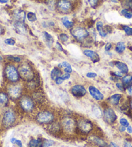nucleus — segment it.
<instances>
[{
    "mask_svg": "<svg viewBox=\"0 0 132 147\" xmlns=\"http://www.w3.org/2000/svg\"><path fill=\"white\" fill-rule=\"evenodd\" d=\"M19 75L23 80L25 81H31L34 77V73L32 68L27 63H22L18 67Z\"/></svg>",
    "mask_w": 132,
    "mask_h": 147,
    "instance_id": "1",
    "label": "nucleus"
},
{
    "mask_svg": "<svg viewBox=\"0 0 132 147\" xmlns=\"http://www.w3.org/2000/svg\"><path fill=\"white\" fill-rule=\"evenodd\" d=\"M71 34L76 41L82 42L89 36V34L86 28L81 27H76L71 30Z\"/></svg>",
    "mask_w": 132,
    "mask_h": 147,
    "instance_id": "2",
    "label": "nucleus"
},
{
    "mask_svg": "<svg viewBox=\"0 0 132 147\" xmlns=\"http://www.w3.org/2000/svg\"><path fill=\"white\" fill-rule=\"evenodd\" d=\"M5 74L7 80L10 82L16 83L19 80V72L14 65H7L5 69Z\"/></svg>",
    "mask_w": 132,
    "mask_h": 147,
    "instance_id": "3",
    "label": "nucleus"
},
{
    "mask_svg": "<svg viewBox=\"0 0 132 147\" xmlns=\"http://www.w3.org/2000/svg\"><path fill=\"white\" fill-rule=\"evenodd\" d=\"M58 11L62 14H69L73 9V5L69 0H59L56 4Z\"/></svg>",
    "mask_w": 132,
    "mask_h": 147,
    "instance_id": "4",
    "label": "nucleus"
},
{
    "mask_svg": "<svg viewBox=\"0 0 132 147\" xmlns=\"http://www.w3.org/2000/svg\"><path fill=\"white\" fill-rule=\"evenodd\" d=\"M16 120V116L14 113L11 110H8L5 113L3 118V123L6 127H10L14 124Z\"/></svg>",
    "mask_w": 132,
    "mask_h": 147,
    "instance_id": "5",
    "label": "nucleus"
},
{
    "mask_svg": "<svg viewBox=\"0 0 132 147\" xmlns=\"http://www.w3.org/2000/svg\"><path fill=\"white\" fill-rule=\"evenodd\" d=\"M22 88L19 85H10L8 88V94L12 99H18L22 95Z\"/></svg>",
    "mask_w": 132,
    "mask_h": 147,
    "instance_id": "6",
    "label": "nucleus"
},
{
    "mask_svg": "<svg viewBox=\"0 0 132 147\" xmlns=\"http://www.w3.org/2000/svg\"><path fill=\"white\" fill-rule=\"evenodd\" d=\"M54 119V115L51 112L44 111L39 112L37 115V121L40 123H48Z\"/></svg>",
    "mask_w": 132,
    "mask_h": 147,
    "instance_id": "7",
    "label": "nucleus"
},
{
    "mask_svg": "<svg viewBox=\"0 0 132 147\" xmlns=\"http://www.w3.org/2000/svg\"><path fill=\"white\" fill-rule=\"evenodd\" d=\"M78 127L82 132L88 134L91 131L93 125L88 120L81 119L78 122Z\"/></svg>",
    "mask_w": 132,
    "mask_h": 147,
    "instance_id": "8",
    "label": "nucleus"
},
{
    "mask_svg": "<svg viewBox=\"0 0 132 147\" xmlns=\"http://www.w3.org/2000/svg\"><path fill=\"white\" fill-rule=\"evenodd\" d=\"M20 105L22 109L27 112L31 111L34 107V103L30 98L24 97L20 101Z\"/></svg>",
    "mask_w": 132,
    "mask_h": 147,
    "instance_id": "9",
    "label": "nucleus"
},
{
    "mask_svg": "<svg viewBox=\"0 0 132 147\" xmlns=\"http://www.w3.org/2000/svg\"><path fill=\"white\" fill-rule=\"evenodd\" d=\"M71 93L75 97H83L86 94L87 91L82 85H76L71 88Z\"/></svg>",
    "mask_w": 132,
    "mask_h": 147,
    "instance_id": "10",
    "label": "nucleus"
},
{
    "mask_svg": "<svg viewBox=\"0 0 132 147\" xmlns=\"http://www.w3.org/2000/svg\"><path fill=\"white\" fill-rule=\"evenodd\" d=\"M104 119L108 123H113L117 119V115L112 109H107L104 111Z\"/></svg>",
    "mask_w": 132,
    "mask_h": 147,
    "instance_id": "11",
    "label": "nucleus"
},
{
    "mask_svg": "<svg viewBox=\"0 0 132 147\" xmlns=\"http://www.w3.org/2000/svg\"><path fill=\"white\" fill-rule=\"evenodd\" d=\"M89 91L90 93L91 96L93 98L96 99L97 101L102 100L104 99V95L100 92L99 89H97L96 87H95L93 86H90L89 87Z\"/></svg>",
    "mask_w": 132,
    "mask_h": 147,
    "instance_id": "12",
    "label": "nucleus"
},
{
    "mask_svg": "<svg viewBox=\"0 0 132 147\" xmlns=\"http://www.w3.org/2000/svg\"><path fill=\"white\" fill-rule=\"evenodd\" d=\"M14 28L16 32L20 34H25L27 32V29L23 22H16L14 23Z\"/></svg>",
    "mask_w": 132,
    "mask_h": 147,
    "instance_id": "13",
    "label": "nucleus"
},
{
    "mask_svg": "<svg viewBox=\"0 0 132 147\" xmlns=\"http://www.w3.org/2000/svg\"><path fill=\"white\" fill-rule=\"evenodd\" d=\"M14 18L16 22L24 23L26 18V13L23 10H16L14 12Z\"/></svg>",
    "mask_w": 132,
    "mask_h": 147,
    "instance_id": "14",
    "label": "nucleus"
},
{
    "mask_svg": "<svg viewBox=\"0 0 132 147\" xmlns=\"http://www.w3.org/2000/svg\"><path fill=\"white\" fill-rule=\"evenodd\" d=\"M63 127H64L66 130L71 132V131H72L75 128V123L71 118H65L63 121Z\"/></svg>",
    "mask_w": 132,
    "mask_h": 147,
    "instance_id": "15",
    "label": "nucleus"
},
{
    "mask_svg": "<svg viewBox=\"0 0 132 147\" xmlns=\"http://www.w3.org/2000/svg\"><path fill=\"white\" fill-rule=\"evenodd\" d=\"M84 54H85V56L89 57L94 63L99 61L100 57L99 54L95 51H91V50H85L84 51Z\"/></svg>",
    "mask_w": 132,
    "mask_h": 147,
    "instance_id": "16",
    "label": "nucleus"
},
{
    "mask_svg": "<svg viewBox=\"0 0 132 147\" xmlns=\"http://www.w3.org/2000/svg\"><path fill=\"white\" fill-rule=\"evenodd\" d=\"M115 66L117 67V69L120 70L121 73L122 74H127L128 72V67L125 63L120 61H117L115 63Z\"/></svg>",
    "mask_w": 132,
    "mask_h": 147,
    "instance_id": "17",
    "label": "nucleus"
},
{
    "mask_svg": "<svg viewBox=\"0 0 132 147\" xmlns=\"http://www.w3.org/2000/svg\"><path fill=\"white\" fill-rule=\"evenodd\" d=\"M96 28L97 30H98L100 36L103 38H105L108 35V33L105 32V30L103 28V23L101 22H98L96 24Z\"/></svg>",
    "mask_w": 132,
    "mask_h": 147,
    "instance_id": "18",
    "label": "nucleus"
},
{
    "mask_svg": "<svg viewBox=\"0 0 132 147\" xmlns=\"http://www.w3.org/2000/svg\"><path fill=\"white\" fill-rule=\"evenodd\" d=\"M9 102L8 96L4 92H0V108L7 105Z\"/></svg>",
    "mask_w": 132,
    "mask_h": 147,
    "instance_id": "19",
    "label": "nucleus"
},
{
    "mask_svg": "<svg viewBox=\"0 0 132 147\" xmlns=\"http://www.w3.org/2000/svg\"><path fill=\"white\" fill-rule=\"evenodd\" d=\"M43 37H44V40H45V41H46V43L47 45H49V46L52 45V43H53V42H54V39L51 34H49L47 32H43Z\"/></svg>",
    "mask_w": 132,
    "mask_h": 147,
    "instance_id": "20",
    "label": "nucleus"
},
{
    "mask_svg": "<svg viewBox=\"0 0 132 147\" xmlns=\"http://www.w3.org/2000/svg\"><path fill=\"white\" fill-rule=\"evenodd\" d=\"M121 97H122V96L119 94H114V95H113L110 97V103L113 105H117L118 103H119Z\"/></svg>",
    "mask_w": 132,
    "mask_h": 147,
    "instance_id": "21",
    "label": "nucleus"
},
{
    "mask_svg": "<svg viewBox=\"0 0 132 147\" xmlns=\"http://www.w3.org/2000/svg\"><path fill=\"white\" fill-rule=\"evenodd\" d=\"M62 22L63 23V25H64V27L67 28V29H69V28H71L73 27V25H74V23L73 22H70L68 18L64 16L62 18Z\"/></svg>",
    "mask_w": 132,
    "mask_h": 147,
    "instance_id": "22",
    "label": "nucleus"
},
{
    "mask_svg": "<svg viewBox=\"0 0 132 147\" xmlns=\"http://www.w3.org/2000/svg\"><path fill=\"white\" fill-rule=\"evenodd\" d=\"M91 140L93 141L94 143H95L97 146H99L100 147H105L107 146L106 143H105L104 140H102V139H100L98 137H93L91 138Z\"/></svg>",
    "mask_w": 132,
    "mask_h": 147,
    "instance_id": "23",
    "label": "nucleus"
},
{
    "mask_svg": "<svg viewBox=\"0 0 132 147\" xmlns=\"http://www.w3.org/2000/svg\"><path fill=\"white\" fill-rule=\"evenodd\" d=\"M92 112L97 117L100 118L102 116V111L98 105H93L92 107Z\"/></svg>",
    "mask_w": 132,
    "mask_h": 147,
    "instance_id": "24",
    "label": "nucleus"
},
{
    "mask_svg": "<svg viewBox=\"0 0 132 147\" xmlns=\"http://www.w3.org/2000/svg\"><path fill=\"white\" fill-rule=\"evenodd\" d=\"M62 75V72L58 68H54V69L52 70L51 73V76L52 80H56V79H57L59 77H60Z\"/></svg>",
    "mask_w": 132,
    "mask_h": 147,
    "instance_id": "25",
    "label": "nucleus"
},
{
    "mask_svg": "<svg viewBox=\"0 0 132 147\" xmlns=\"http://www.w3.org/2000/svg\"><path fill=\"white\" fill-rule=\"evenodd\" d=\"M126 49V46L125 43L123 42H118V43L116 45V48H115V51H117L118 53H122Z\"/></svg>",
    "mask_w": 132,
    "mask_h": 147,
    "instance_id": "26",
    "label": "nucleus"
},
{
    "mask_svg": "<svg viewBox=\"0 0 132 147\" xmlns=\"http://www.w3.org/2000/svg\"><path fill=\"white\" fill-rule=\"evenodd\" d=\"M42 143L39 140H32L29 142V147H41Z\"/></svg>",
    "mask_w": 132,
    "mask_h": 147,
    "instance_id": "27",
    "label": "nucleus"
},
{
    "mask_svg": "<svg viewBox=\"0 0 132 147\" xmlns=\"http://www.w3.org/2000/svg\"><path fill=\"white\" fill-rule=\"evenodd\" d=\"M27 18L28 20L31 22H36L37 20V17L36 14H34L33 12H29L27 14Z\"/></svg>",
    "mask_w": 132,
    "mask_h": 147,
    "instance_id": "28",
    "label": "nucleus"
},
{
    "mask_svg": "<svg viewBox=\"0 0 132 147\" xmlns=\"http://www.w3.org/2000/svg\"><path fill=\"white\" fill-rule=\"evenodd\" d=\"M46 3L49 9L52 10L56 7V0H46Z\"/></svg>",
    "mask_w": 132,
    "mask_h": 147,
    "instance_id": "29",
    "label": "nucleus"
},
{
    "mask_svg": "<svg viewBox=\"0 0 132 147\" xmlns=\"http://www.w3.org/2000/svg\"><path fill=\"white\" fill-rule=\"evenodd\" d=\"M121 14H122L125 18H128V19H130L132 18V12H130L128 9H124L121 11Z\"/></svg>",
    "mask_w": 132,
    "mask_h": 147,
    "instance_id": "30",
    "label": "nucleus"
},
{
    "mask_svg": "<svg viewBox=\"0 0 132 147\" xmlns=\"http://www.w3.org/2000/svg\"><path fill=\"white\" fill-rule=\"evenodd\" d=\"M132 81V76L127 75L125 76V77L122 78V82L125 85H128V84L130 83Z\"/></svg>",
    "mask_w": 132,
    "mask_h": 147,
    "instance_id": "31",
    "label": "nucleus"
},
{
    "mask_svg": "<svg viewBox=\"0 0 132 147\" xmlns=\"http://www.w3.org/2000/svg\"><path fill=\"white\" fill-rule=\"evenodd\" d=\"M122 28L125 33L126 34V35L132 36V28L128 27V26L125 25L122 27Z\"/></svg>",
    "mask_w": 132,
    "mask_h": 147,
    "instance_id": "32",
    "label": "nucleus"
},
{
    "mask_svg": "<svg viewBox=\"0 0 132 147\" xmlns=\"http://www.w3.org/2000/svg\"><path fill=\"white\" fill-rule=\"evenodd\" d=\"M60 40L63 42H65L68 41L69 39V36L67 34H66L64 33H62L60 34Z\"/></svg>",
    "mask_w": 132,
    "mask_h": 147,
    "instance_id": "33",
    "label": "nucleus"
},
{
    "mask_svg": "<svg viewBox=\"0 0 132 147\" xmlns=\"http://www.w3.org/2000/svg\"><path fill=\"white\" fill-rule=\"evenodd\" d=\"M120 123L121 124V125L123 126V127H128L129 126V123L128 121L125 119V118H122V119H120Z\"/></svg>",
    "mask_w": 132,
    "mask_h": 147,
    "instance_id": "34",
    "label": "nucleus"
},
{
    "mask_svg": "<svg viewBox=\"0 0 132 147\" xmlns=\"http://www.w3.org/2000/svg\"><path fill=\"white\" fill-rule=\"evenodd\" d=\"M5 43L7 45H14L15 44V40L12 38H9V39H7L5 40Z\"/></svg>",
    "mask_w": 132,
    "mask_h": 147,
    "instance_id": "35",
    "label": "nucleus"
},
{
    "mask_svg": "<svg viewBox=\"0 0 132 147\" xmlns=\"http://www.w3.org/2000/svg\"><path fill=\"white\" fill-rule=\"evenodd\" d=\"M52 145H54V141L51 140H46L44 143V146L45 147H48L52 146Z\"/></svg>",
    "mask_w": 132,
    "mask_h": 147,
    "instance_id": "36",
    "label": "nucleus"
},
{
    "mask_svg": "<svg viewBox=\"0 0 132 147\" xmlns=\"http://www.w3.org/2000/svg\"><path fill=\"white\" fill-rule=\"evenodd\" d=\"M88 1L92 7H95L99 2V0H88Z\"/></svg>",
    "mask_w": 132,
    "mask_h": 147,
    "instance_id": "37",
    "label": "nucleus"
},
{
    "mask_svg": "<svg viewBox=\"0 0 132 147\" xmlns=\"http://www.w3.org/2000/svg\"><path fill=\"white\" fill-rule=\"evenodd\" d=\"M9 59L12 60L13 61H15V62H20L21 61V58L19 57H14V56H9Z\"/></svg>",
    "mask_w": 132,
    "mask_h": 147,
    "instance_id": "38",
    "label": "nucleus"
},
{
    "mask_svg": "<svg viewBox=\"0 0 132 147\" xmlns=\"http://www.w3.org/2000/svg\"><path fill=\"white\" fill-rule=\"evenodd\" d=\"M86 76L89 78H93L97 77V74L94 72H88L86 74Z\"/></svg>",
    "mask_w": 132,
    "mask_h": 147,
    "instance_id": "39",
    "label": "nucleus"
},
{
    "mask_svg": "<svg viewBox=\"0 0 132 147\" xmlns=\"http://www.w3.org/2000/svg\"><path fill=\"white\" fill-rule=\"evenodd\" d=\"M55 81H56V83L57 85H61V84L63 83V81H64V80H63V79L61 78V76H60V77H59L57 79H56Z\"/></svg>",
    "mask_w": 132,
    "mask_h": 147,
    "instance_id": "40",
    "label": "nucleus"
},
{
    "mask_svg": "<svg viewBox=\"0 0 132 147\" xmlns=\"http://www.w3.org/2000/svg\"><path fill=\"white\" fill-rule=\"evenodd\" d=\"M61 78L63 79V80H64H64H68V79L70 78V74L65 73V74L62 75V76H61Z\"/></svg>",
    "mask_w": 132,
    "mask_h": 147,
    "instance_id": "41",
    "label": "nucleus"
},
{
    "mask_svg": "<svg viewBox=\"0 0 132 147\" xmlns=\"http://www.w3.org/2000/svg\"><path fill=\"white\" fill-rule=\"evenodd\" d=\"M112 44H111V43H107L106 45H105V50L106 51H109L110 50L112 49Z\"/></svg>",
    "mask_w": 132,
    "mask_h": 147,
    "instance_id": "42",
    "label": "nucleus"
},
{
    "mask_svg": "<svg viewBox=\"0 0 132 147\" xmlns=\"http://www.w3.org/2000/svg\"><path fill=\"white\" fill-rule=\"evenodd\" d=\"M56 48H57L58 49H59L60 51H64V49H63L62 45H60L59 43H56Z\"/></svg>",
    "mask_w": 132,
    "mask_h": 147,
    "instance_id": "43",
    "label": "nucleus"
},
{
    "mask_svg": "<svg viewBox=\"0 0 132 147\" xmlns=\"http://www.w3.org/2000/svg\"><path fill=\"white\" fill-rule=\"evenodd\" d=\"M117 87L120 89V90H124V88H123V85H122L121 83H117Z\"/></svg>",
    "mask_w": 132,
    "mask_h": 147,
    "instance_id": "44",
    "label": "nucleus"
},
{
    "mask_svg": "<svg viewBox=\"0 0 132 147\" xmlns=\"http://www.w3.org/2000/svg\"><path fill=\"white\" fill-rule=\"evenodd\" d=\"M124 147H132V146L130 143L125 142V143H124Z\"/></svg>",
    "mask_w": 132,
    "mask_h": 147,
    "instance_id": "45",
    "label": "nucleus"
},
{
    "mask_svg": "<svg viewBox=\"0 0 132 147\" xmlns=\"http://www.w3.org/2000/svg\"><path fill=\"white\" fill-rule=\"evenodd\" d=\"M110 147H119L117 144H115V143L113 142H111L110 144Z\"/></svg>",
    "mask_w": 132,
    "mask_h": 147,
    "instance_id": "46",
    "label": "nucleus"
},
{
    "mask_svg": "<svg viewBox=\"0 0 132 147\" xmlns=\"http://www.w3.org/2000/svg\"><path fill=\"white\" fill-rule=\"evenodd\" d=\"M15 143L16 144V145H18V146H21L22 145V142H21V141H20V140H16Z\"/></svg>",
    "mask_w": 132,
    "mask_h": 147,
    "instance_id": "47",
    "label": "nucleus"
},
{
    "mask_svg": "<svg viewBox=\"0 0 132 147\" xmlns=\"http://www.w3.org/2000/svg\"><path fill=\"white\" fill-rule=\"evenodd\" d=\"M127 131L129 133H132V127L131 126H128L127 128Z\"/></svg>",
    "mask_w": 132,
    "mask_h": 147,
    "instance_id": "48",
    "label": "nucleus"
},
{
    "mask_svg": "<svg viewBox=\"0 0 132 147\" xmlns=\"http://www.w3.org/2000/svg\"><path fill=\"white\" fill-rule=\"evenodd\" d=\"M115 74L116 76H118V77H121V76H122V73L116 72H115Z\"/></svg>",
    "mask_w": 132,
    "mask_h": 147,
    "instance_id": "49",
    "label": "nucleus"
},
{
    "mask_svg": "<svg viewBox=\"0 0 132 147\" xmlns=\"http://www.w3.org/2000/svg\"><path fill=\"white\" fill-rule=\"evenodd\" d=\"M128 92L130 95H132V86H131V87H130L128 89Z\"/></svg>",
    "mask_w": 132,
    "mask_h": 147,
    "instance_id": "50",
    "label": "nucleus"
},
{
    "mask_svg": "<svg viewBox=\"0 0 132 147\" xmlns=\"http://www.w3.org/2000/svg\"><path fill=\"white\" fill-rule=\"evenodd\" d=\"M126 130V128L125 127H123V126H121V127H120V132H124Z\"/></svg>",
    "mask_w": 132,
    "mask_h": 147,
    "instance_id": "51",
    "label": "nucleus"
},
{
    "mask_svg": "<svg viewBox=\"0 0 132 147\" xmlns=\"http://www.w3.org/2000/svg\"><path fill=\"white\" fill-rule=\"evenodd\" d=\"M16 139L12 138L11 140H10V142H11L12 143H16Z\"/></svg>",
    "mask_w": 132,
    "mask_h": 147,
    "instance_id": "52",
    "label": "nucleus"
},
{
    "mask_svg": "<svg viewBox=\"0 0 132 147\" xmlns=\"http://www.w3.org/2000/svg\"><path fill=\"white\" fill-rule=\"evenodd\" d=\"M9 1V0H0V3H6Z\"/></svg>",
    "mask_w": 132,
    "mask_h": 147,
    "instance_id": "53",
    "label": "nucleus"
},
{
    "mask_svg": "<svg viewBox=\"0 0 132 147\" xmlns=\"http://www.w3.org/2000/svg\"><path fill=\"white\" fill-rule=\"evenodd\" d=\"M131 107H132V103H131Z\"/></svg>",
    "mask_w": 132,
    "mask_h": 147,
    "instance_id": "54",
    "label": "nucleus"
},
{
    "mask_svg": "<svg viewBox=\"0 0 132 147\" xmlns=\"http://www.w3.org/2000/svg\"><path fill=\"white\" fill-rule=\"evenodd\" d=\"M20 147H22V146H20Z\"/></svg>",
    "mask_w": 132,
    "mask_h": 147,
    "instance_id": "55",
    "label": "nucleus"
}]
</instances>
